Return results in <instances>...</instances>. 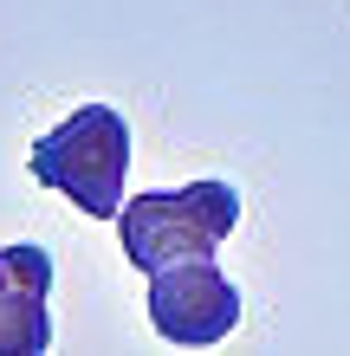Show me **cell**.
I'll return each instance as SVG.
<instances>
[{"mask_svg": "<svg viewBox=\"0 0 350 356\" xmlns=\"http://www.w3.org/2000/svg\"><path fill=\"white\" fill-rule=\"evenodd\" d=\"M240 227V195L228 181H189L175 195H130L117 214L123 259L136 272H162L182 259H214V246Z\"/></svg>", "mask_w": 350, "mask_h": 356, "instance_id": "cell-1", "label": "cell"}, {"mask_svg": "<svg viewBox=\"0 0 350 356\" xmlns=\"http://www.w3.org/2000/svg\"><path fill=\"white\" fill-rule=\"evenodd\" d=\"M123 175H130V123L111 104H85L33 143V181L72 195L91 220L123 214Z\"/></svg>", "mask_w": 350, "mask_h": 356, "instance_id": "cell-2", "label": "cell"}, {"mask_svg": "<svg viewBox=\"0 0 350 356\" xmlns=\"http://www.w3.org/2000/svg\"><path fill=\"white\" fill-rule=\"evenodd\" d=\"M150 324L162 343L208 350L240 324V291L228 285V272L214 259L162 266V272H150Z\"/></svg>", "mask_w": 350, "mask_h": 356, "instance_id": "cell-3", "label": "cell"}, {"mask_svg": "<svg viewBox=\"0 0 350 356\" xmlns=\"http://www.w3.org/2000/svg\"><path fill=\"white\" fill-rule=\"evenodd\" d=\"M52 253L46 246H0V356L52 350Z\"/></svg>", "mask_w": 350, "mask_h": 356, "instance_id": "cell-4", "label": "cell"}]
</instances>
